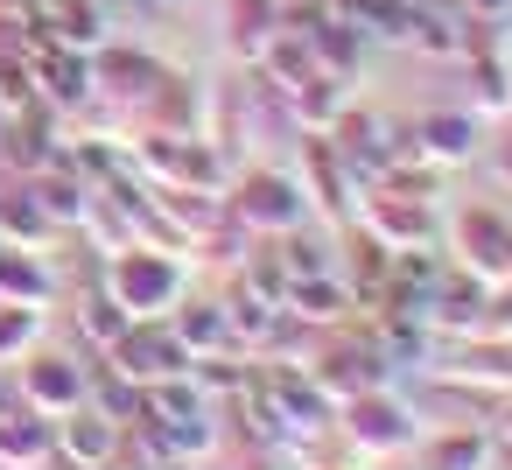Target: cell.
I'll use <instances>...</instances> for the list:
<instances>
[{
  "instance_id": "cell-35",
  "label": "cell",
  "mask_w": 512,
  "mask_h": 470,
  "mask_svg": "<svg viewBox=\"0 0 512 470\" xmlns=\"http://www.w3.org/2000/svg\"><path fill=\"white\" fill-rule=\"evenodd\" d=\"M0 127H8V113H0Z\"/></svg>"
},
{
  "instance_id": "cell-20",
  "label": "cell",
  "mask_w": 512,
  "mask_h": 470,
  "mask_svg": "<svg viewBox=\"0 0 512 470\" xmlns=\"http://www.w3.org/2000/svg\"><path fill=\"white\" fill-rule=\"evenodd\" d=\"M169 323H176V337H183V351H190V358H218V351H232L225 302H197V295H183V302L169 309Z\"/></svg>"
},
{
  "instance_id": "cell-25",
  "label": "cell",
  "mask_w": 512,
  "mask_h": 470,
  "mask_svg": "<svg viewBox=\"0 0 512 470\" xmlns=\"http://www.w3.org/2000/svg\"><path fill=\"white\" fill-rule=\"evenodd\" d=\"M71 316H78V337H85V344H92L99 358H106V351H113V344L127 337V323H134V316H127V309H120V302H113L106 288H85Z\"/></svg>"
},
{
  "instance_id": "cell-10",
  "label": "cell",
  "mask_w": 512,
  "mask_h": 470,
  "mask_svg": "<svg viewBox=\"0 0 512 470\" xmlns=\"http://www.w3.org/2000/svg\"><path fill=\"white\" fill-rule=\"evenodd\" d=\"M302 372L323 386V400H330V407H344V400H358V393H379L393 365H386L365 337H337V344H330V351H316Z\"/></svg>"
},
{
  "instance_id": "cell-23",
  "label": "cell",
  "mask_w": 512,
  "mask_h": 470,
  "mask_svg": "<svg viewBox=\"0 0 512 470\" xmlns=\"http://www.w3.org/2000/svg\"><path fill=\"white\" fill-rule=\"evenodd\" d=\"M463 64H470V85H477V92H470V113H477V120H484V113H491V120L512 113V64H505V50H470Z\"/></svg>"
},
{
  "instance_id": "cell-6",
  "label": "cell",
  "mask_w": 512,
  "mask_h": 470,
  "mask_svg": "<svg viewBox=\"0 0 512 470\" xmlns=\"http://www.w3.org/2000/svg\"><path fill=\"white\" fill-rule=\"evenodd\" d=\"M106 365L120 379H134V386H162V379L190 372V351H183V337H176L169 316H148V323H127V337L106 351Z\"/></svg>"
},
{
  "instance_id": "cell-27",
  "label": "cell",
  "mask_w": 512,
  "mask_h": 470,
  "mask_svg": "<svg viewBox=\"0 0 512 470\" xmlns=\"http://www.w3.org/2000/svg\"><path fill=\"white\" fill-rule=\"evenodd\" d=\"M267 246H274V260L288 267V281H295V274H330V267H337V260H330V246H323V239H309L302 225H295V232H281V239H267Z\"/></svg>"
},
{
  "instance_id": "cell-14",
  "label": "cell",
  "mask_w": 512,
  "mask_h": 470,
  "mask_svg": "<svg viewBox=\"0 0 512 470\" xmlns=\"http://www.w3.org/2000/svg\"><path fill=\"white\" fill-rule=\"evenodd\" d=\"M358 316V295L351 281L330 267V274H295L288 281V323H309V330H344Z\"/></svg>"
},
{
  "instance_id": "cell-31",
  "label": "cell",
  "mask_w": 512,
  "mask_h": 470,
  "mask_svg": "<svg viewBox=\"0 0 512 470\" xmlns=\"http://www.w3.org/2000/svg\"><path fill=\"white\" fill-rule=\"evenodd\" d=\"M246 470H288V463H281V449H260V456H253Z\"/></svg>"
},
{
  "instance_id": "cell-28",
  "label": "cell",
  "mask_w": 512,
  "mask_h": 470,
  "mask_svg": "<svg viewBox=\"0 0 512 470\" xmlns=\"http://www.w3.org/2000/svg\"><path fill=\"white\" fill-rule=\"evenodd\" d=\"M43 344V309H8L0 302V365H15Z\"/></svg>"
},
{
  "instance_id": "cell-26",
  "label": "cell",
  "mask_w": 512,
  "mask_h": 470,
  "mask_svg": "<svg viewBox=\"0 0 512 470\" xmlns=\"http://www.w3.org/2000/svg\"><path fill=\"white\" fill-rule=\"evenodd\" d=\"M85 400H92L99 414H113V421H127V428L141 421V386H134V379H120L113 365H92V393H85Z\"/></svg>"
},
{
  "instance_id": "cell-37",
  "label": "cell",
  "mask_w": 512,
  "mask_h": 470,
  "mask_svg": "<svg viewBox=\"0 0 512 470\" xmlns=\"http://www.w3.org/2000/svg\"><path fill=\"white\" fill-rule=\"evenodd\" d=\"M421 470H428V463H421Z\"/></svg>"
},
{
  "instance_id": "cell-34",
  "label": "cell",
  "mask_w": 512,
  "mask_h": 470,
  "mask_svg": "<svg viewBox=\"0 0 512 470\" xmlns=\"http://www.w3.org/2000/svg\"><path fill=\"white\" fill-rule=\"evenodd\" d=\"M141 8H183V0H141Z\"/></svg>"
},
{
  "instance_id": "cell-24",
  "label": "cell",
  "mask_w": 512,
  "mask_h": 470,
  "mask_svg": "<svg viewBox=\"0 0 512 470\" xmlns=\"http://www.w3.org/2000/svg\"><path fill=\"white\" fill-rule=\"evenodd\" d=\"M50 239H57V225L43 218V204L29 197V183L0 197V246H29V253H43Z\"/></svg>"
},
{
  "instance_id": "cell-11",
  "label": "cell",
  "mask_w": 512,
  "mask_h": 470,
  "mask_svg": "<svg viewBox=\"0 0 512 470\" xmlns=\"http://www.w3.org/2000/svg\"><path fill=\"white\" fill-rule=\"evenodd\" d=\"M120 449H127V421L99 414L92 400L57 421V463H64V470H113Z\"/></svg>"
},
{
  "instance_id": "cell-13",
  "label": "cell",
  "mask_w": 512,
  "mask_h": 470,
  "mask_svg": "<svg viewBox=\"0 0 512 470\" xmlns=\"http://www.w3.org/2000/svg\"><path fill=\"white\" fill-rule=\"evenodd\" d=\"M407 155L428 169H463L477 155V113H421L407 127Z\"/></svg>"
},
{
  "instance_id": "cell-12",
  "label": "cell",
  "mask_w": 512,
  "mask_h": 470,
  "mask_svg": "<svg viewBox=\"0 0 512 470\" xmlns=\"http://www.w3.org/2000/svg\"><path fill=\"white\" fill-rule=\"evenodd\" d=\"M435 379H442V386H456V393L512 400V344H505V337H463V351H456V358H442V365H435Z\"/></svg>"
},
{
  "instance_id": "cell-4",
  "label": "cell",
  "mask_w": 512,
  "mask_h": 470,
  "mask_svg": "<svg viewBox=\"0 0 512 470\" xmlns=\"http://www.w3.org/2000/svg\"><path fill=\"white\" fill-rule=\"evenodd\" d=\"M372 246H386V253H435V239H442V218H435V197H407V190H365V204H358V218H351Z\"/></svg>"
},
{
  "instance_id": "cell-21",
  "label": "cell",
  "mask_w": 512,
  "mask_h": 470,
  "mask_svg": "<svg viewBox=\"0 0 512 470\" xmlns=\"http://www.w3.org/2000/svg\"><path fill=\"white\" fill-rule=\"evenodd\" d=\"M225 29H232V50H239L246 64H260V57L274 50V36H281V0H232Z\"/></svg>"
},
{
  "instance_id": "cell-17",
  "label": "cell",
  "mask_w": 512,
  "mask_h": 470,
  "mask_svg": "<svg viewBox=\"0 0 512 470\" xmlns=\"http://www.w3.org/2000/svg\"><path fill=\"white\" fill-rule=\"evenodd\" d=\"M281 99V120L309 141V134H330L337 127V113H344V85L337 78H323V71H309L302 85H288V92H274Z\"/></svg>"
},
{
  "instance_id": "cell-7",
  "label": "cell",
  "mask_w": 512,
  "mask_h": 470,
  "mask_svg": "<svg viewBox=\"0 0 512 470\" xmlns=\"http://www.w3.org/2000/svg\"><path fill=\"white\" fill-rule=\"evenodd\" d=\"M29 85H36V106H50V113H85L92 92H99V71H92L85 50L36 43V50H29Z\"/></svg>"
},
{
  "instance_id": "cell-19",
  "label": "cell",
  "mask_w": 512,
  "mask_h": 470,
  "mask_svg": "<svg viewBox=\"0 0 512 470\" xmlns=\"http://www.w3.org/2000/svg\"><path fill=\"white\" fill-rule=\"evenodd\" d=\"M29 197L43 204V218H50L57 232H78L99 190H92V183H85V176H78V169L64 162V169H50V176H36V183H29Z\"/></svg>"
},
{
  "instance_id": "cell-33",
  "label": "cell",
  "mask_w": 512,
  "mask_h": 470,
  "mask_svg": "<svg viewBox=\"0 0 512 470\" xmlns=\"http://www.w3.org/2000/svg\"><path fill=\"white\" fill-rule=\"evenodd\" d=\"M498 183H505V190H512V141H505V148H498Z\"/></svg>"
},
{
  "instance_id": "cell-8",
  "label": "cell",
  "mask_w": 512,
  "mask_h": 470,
  "mask_svg": "<svg viewBox=\"0 0 512 470\" xmlns=\"http://www.w3.org/2000/svg\"><path fill=\"white\" fill-rule=\"evenodd\" d=\"M295 183H302V197H309L323 218H337V225H351L358 204H365V183H358L351 162L330 148V134H309V141H302V176H295Z\"/></svg>"
},
{
  "instance_id": "cell-32",
  "label": "cell",
  "mask_w": 512,
  "mask_h": 470,
  "mask_svg": "<svg viewBox=\"0 0 512 470\" xmlns=\"http://www.w3.org/2000/svg\"><path fill=\"white\" fill-rule=\"evenodd\" d=\"M491 435H498V449H512V400H505V414H498V428H491Z\"/></svg>"
},
{
  "instance_id": "cell-29",
  "label": "cell",
  "mask_w": 512,
  "mask_h": 470,
  "mask_svg": "<svg viewBox=\"0 0 512 470\" xmlns=\"http://www.w3.org/2000/svg\"><path fill=\"white\" fill-rule=\"evenodd\" d=\"M463 22H484V29H505L512 22V0H449Z\"/></svg>"
},
{
  "instance_id": "cell-9",
  "label": "cell",
  "mask_w": 512,
  "mask_h": 470,
  "mask_svg": "<svg viewBox=\"0 0 512 470\" xmlns=\"http://www.w3.org/2000/svg\"><path fill=\"white\" fill-rule=\"evenodd\" d=\"M92 393V365L64 358V351H29L22 358V407L43 414V421H64L71 407H85Z\"/></svg>"
},
{
  "instance_id": "cell-18",
  "label": "cell",
  "mask_w": 512,
  "mask_h": 470,
  "mask_svg": "<svg viewBox=\"0 0 512 470\" xmlns=\"http://www.w3.org/2000/svg\"><path fill=\"white\" fill-rule=\"evenodd\" d=\"M0 302H8V309H50L57 302V274L43 267V253L0 246Z\"/></svg>"
},
{
  "instance_id": "cell-3",
  "label": "cell",
  "mask_w": 512,
  "mask_h": 470,
  "mask_svg": "<svg viewBox=\"0 0 512 470\" xmlns=\"http://www.w3.org/2000/svg\"><path fill=\"white\" fill-rule=\"evenodd\" d=\"M225 211H232V225L246 239H281V232H295L309 218V197H302V183L288 169H246L225 190Z\"/></svg>"
},
{
  "instance_id": "cell-5",
  "label": "cell",
  "mask_w": 512,
  "mask_h": 470,
  "mask_svg": "<svg viewBox=\"0 0 512 470\" xmlns=\"http://www.w3.org/2000/svg\"><path fill=\"white\" fill-rule=\"evenodd\" d=\"M337 428H344V442H351L358 456H393V449H414V435H421L414 407H407L393 386L344 400V407H337Z\"/></svg>"
},
{
  "instance_id": "cell-30",
  "label": "cell",
  "mask_w": 512,
  "mask_h": 470,
  "mask_svg": "<svg viewBox=\"0 0 512 470\" xmlns=\"http://www.w3.org/2000/svg\"><path fill=\"white\" fill-rule=\"evenodd\" d=\"M113 470H183V463H148V456H134V449H120V463Z\"/></svg>"
},
{
  "instance_id": "cell-1",
  "label": "cell",
  "mask_w": 512,
  "mask_h": 470,
  "mask_svg": "<svg viewBox=\"0 0 512 470\" xmlns=\"http://www.w3.org/2000/svg\"><path fill=\"white\" fill-rule=\"evenodd\" d=\"M127 155H134V169H141L155 190H176V197H218V190H225V155H218L204 134L134 127V134H127Z\"/></svg>"
},
{
  "instance_id": "cell-22",
  "label": "cell",
  "mask_w": 512,
  "mask_h": 470,
  "mask_svg": "<svg viewBox=\"0 0 512 470\" xmlns=\"http://www.w3.org/2000/svg\"><path fill=\"white\" fill-rule=\"evenodd\" d=\"M498 435L491 428H449V435H435V449H428V470H498Z\"/></svg>"
},
{
  "instance_id": "cell-2",
  "label": "cell",
  "mask_w": 512,
  "mask_h": 470,
  "mask_svg": "<svg viewBox=\"0 0 512 470\" xmlns=\"http://www.w3.org/2000/svg\"><path fill=\"white\" fill-rule=\"evenodd\" d=\"M134 323L148 316H169L183 295H190V253H169V246H127L106 260V281H99Z\"/></svg>"
},
{
  "instance_id": "cell-36",
  "label": "cell",
  "mask_w": 512,
  "mask_h": 470,
  "mask_svg": "<svg viewBox=\"0 0 512 470\" xmlns=\"http://www.w3.org/2000/svg\"><path fill=\"white\" fill-rule=\"evenodd\" d=\"M337 470H344V463H337Z\"/></svg>"
},
{
  "instance_id": "cell-15",
  "label": "cell",
  "mask_w": 512,
  "mask_h": 470,
  "mask_svg": "<svg viewBox=\"0 0 512 470\" xmlns=\"http://www.w3.org/2000/svg\"><path fill=\"white\" fill-rule=\"evenodd\" d=\"M92 71H99V92L120 99V106H148V99L169 85V64H162V57H148V50H113V43L92 57Z\"/></svg>"
},
{
  "instance_id": "cell-16",
  "label": "cell",
  "mask_w": 512,
  "mask_h": 470,
  "mask_svg": "<svg viewBox=\"0 0 512 470\" xmlns=\"http://www.w3.org/2000/svg\"><path fill=\"white\" fill-rule=\"evenodd\" d=\"M57 463V421L29 414L22 400L0 407V470H50Z\"/></svg>"
}]
</instances>
